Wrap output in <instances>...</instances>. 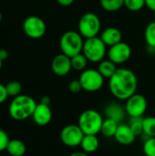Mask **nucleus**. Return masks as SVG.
Segmentation results:
<instances>
[{
  "label": "nucleus",
  "mask_w": 155,
  "mask_h": 156,
  "mask_svg": "<svg viewBox=\"0 0 155 156\" xmlns=\"http://www.w3.org/2000/svg\"><path fill=\"white\" fill-rule=\"evenodd\" d=\"M103 121L104 120L99 112L90 109L84 111L79 115L78 125L84 134L97 135L99 133H100Z\"/></svg>",
  "instance_id": "obj_3"
},
{
  "label": "nucleus",
  "mask_w": 155,
  "mask_h": 156,
  "mask_svg": "<svg viewBox=\"0 0 155 156\" xmlns=\"http://www.w3.org/2000/svg\"><path fill=\"white\" fill-rule=\"evenodd\" d=\"M145 5L150 10L155 12V0H145Z\"/></svg>",
  "instance_id": "obj_33"
},
{
  "label": "nucleus",
  "mask_w": 155,
  "mask_h": 156,
  "mask_svg": "<svg viewBox=\"0 0 155 156\" xmlns=\"http://www.w3.org/2000/svg\"><path fill=\"white\" fill-rule=\"evenodd\" d=\"M132 56V48L129 44L125 42H119L111 47L108 50V58L116 65L123 64L129 60Z\"/></svg>",
  "instance_id": "obj_11"
},
{
  "label": "nucleus",
  "mask_w": 155,
  "mask_h": 156,
  "mask_svg": "<svg viewBox=\"0 0 155 156\" xmlns=\"http://www.w3.org/2000/svg\"><path fill=\"white\" fill-rule=\"evenodd\" d=\"M101 7L108 12H115L124 6V0H100Z\"/></svg>",
  "instance_id": "obj_22"
},
{
  "label": "nucleus",
  "mask_w": 155,
  "mask_h": 156,
  "mask_svg": "<svg viewBox=\"0 0 155 156\" xmlns=\"http://www.w3.org/2000/svg\"><path fill=\"white\" fill-rule=\"evenodd\" d=\"M32 118L35 123L39 126H45L48 124L52 119V112H51L49 105H47L41 102L37 104V107L34 111Z\"/></svg>",
  "instance_id": "obj_13"
},
{
  "label": "nucleus",
  "mask_w": 155,
  "mask_h": 156,
  "mask_svg": "<svg viewBox=\"0 0 155 156\" xmlns=\"http://www.w3.org/2000/svg\"><path fill=\"white\" fill-rule=\"evenodd\" d=\"M145 5V0H124V6L132 12L142 10Z\"/></svg>",
  "instance_id": "obj_27"
},
{
  "label": "nucleus",
  "mask_w": 155,
  "mask_h": 156,
  "mask_svg": "<svg viewBox=\"0 0 155 156\" xmlns=\"http://www.w3.org/2000/svg\"><path fill=\"white\" fill-rule=\"evenodd\" d=\"M23 30L25 34L33 39L41 38L47 30L45 21L37 16H30L23 22Z\"/></svg>",
  "instance_id": "obj_8"
},
{
  "label": "nucleus",
  "mask_w": 155,
  "mask_h": 156,
  "mask_svg": "<svg viewBox=\"0 0 155 156\" xmlns=\"http://www.w3.org/2000/svg\"><path fill=\"white\" fill-rule=\"evenodd\" d=\"M129 125L136 136L143 133V117H131Z\"/></svg>",
  "instance_id": "obj_25"
},
{
  "label": "nucleus",
  "mask_w": 155,
  "mask_h": 156,
  "mask_svg": "<svg viewBox=\"0 0 155 156\" xmlns=\"http://www.w3.org/2000/svg\"><path fill=\"white\" fill-rule=\"evenodd\" d=\"M1 20H2V14H1V12H0V22H1Z\"/></svg>",
  "instance_id": "obj_38"
},
{
  "label": "nucleus",
  "mask_w": 155,
  "mask_h": 156,
  "mask_svg": "<svg viewBox=\"0 0 155 156\" xmlns=\"http://www.w3.org/2000/svg\"><path fill=\"white\" fill-rule=\"evenodd\" d=\"M106 45L99 37L86 38L83 44L82 53L90 62H100L103 60L107 50Z\"/></svg>",
  "instance_id": "obj_5"
},
{
  "label": "nucleus",
  "mask_w": 155,
  "mask_h": 156,
  "mask_svg": "<svg viewBox=\"0 0 155 156\" xmlns=\"http://www.w3.org/2000/svg\"><path fill=\"white\" fill-rule=\"evenodd\" d=\"M88 62H89L88 58L85 57V55L82 52L79 53V54H77V55H75L74 57L71 58L72 69H74L75 70H78V71L85 70Z\"/></svg>",
  "instance_id": "obj_21"
},
{
  "label": "nucleus",
  "mask_w": 155,
  "mask_h": 156,
  "mask_svg": "<svg viewBox=\"0 0 155 156\" xmlns=\"http://www.w3.org/2000/svg\"><path fill=\"white\" fill-rule=\"evenodd\" d=\"M99 145L100 141L98 137L93 134H85L80 144L83 152L86 154H92L96 152L99 148Z\"/></svg>",
  "instance_id": "obj_17"
},
{
  "label": "nucleus",
  "mask_w": 155,
  "mask_h": 156,
  "mask_svg": "<svg viewBox=\"0 0 155 156\" xmlns=\"http://www.w3.org/2000/svg\"><path fill=\"white\" fill-rule=\"evenodd\" d=\"M2 64H3V61L0 59V69H1V68H2Z\"/></svg>",
  "instance_id": "obj_37"
},
{
  "label": "nucleus",
  "mask_w": 155,
  "mask_h": 156,
  "mask_svg": "<svg viewBox=\"0 0 155 156\" xmlns=\"http://www.w3.org/2000/svg\"><path fill=\"white\" fill-rule=\"evenodd\" d=\"M69 90L71 93H79V91H81V90H83V89H82L79 80H74L70 81V83L69 85Z\"/></svg>",
  "instance_id": "obj_30"
},
{
  "label": "nucleus",
  "mask_w": 155,
  "mask_h": 156,
  "mask_svg": "<svg viewBox=\"0 0 155 156\" xmlns=\"http://www.w3.org/2000/svg\"><path fill=\"white\" fill-rule=\"evenodd\" d=\"M8 58V52H7V50H5V49H0V59L2 60V61H4V60H5L6 58Z\"/></svg>",
  "instance_id": "obj_34"
},
{
  "label": "nucleus",
  "mask_w": 155,
  "mask_h": 156,
  "mask_svg": "<svg viewBox=\"0 0 155 156\" xmlns=\"http://www.w3.org/2000/svg\"><path fill=\"white\" fill-rule=\"evenodd\" d=\"M115 140L122 145H131L134 143L136 135L131 129L129 124H119L117 132L114 135Z\"/></svg>",
  "instance_id": "obj_14"
},
{
  "label": "nucleus",
  "mask_w": 155,
  "mask_h": 156,
  "mask_svg": "<svg viewBox=\"0 0 155 156\" xmlns=\"http://www.w3.org/2000/svg\"><path fill=\"white\" fill-rule=\"evenodd\" d=\"M147 106L146 98L142 94L135 93L126 100L125 111L130 117H143Z\"/></svg>",
  "instance_id": "obj_9"
},
{
  "label": "nucleus",
  "mask_w": 155,
  "mask_h": 156,
  "mask_svg": "<svg viewBox=\"0 0 155 156\" xmlns=\"http://www.w3.org/2000/svg\"><path fill=\"white\" fill-rule=\"evenodd\" d=\"M144 37L149 47L155 48V21L150 22L144 32Z\"/></svg>",
  "instance_id": "obj_24"
},
{
  "label": "nucleus",
  "mask_w": 155,
  "mask_h": 156,
  "mask_svg": "<svg viewBox=\"0 0 155 156\" xmlns=\"http://www.w3.org/2000/svg\"><path fill=\"white\" fill-rule=\"evenodd\" d=\"M40 102L41 103H44V104H47V105H49L50 104V99L48 96H44V97H42Z\"/></svg>",
  "instance_id": "obj_35"
},
{
  "label": "nucleus",
  "mask_w": 155,
  "mask_h": 156,
  "mask_svg": "<svg viewBox=\"0 0 155 156\" xmlns=\"http://www.w3.org/2000/svg\"><path fill=\"white\" fill-rule=\"evenodd\" d=\"M118 69L117 65L115 63H113L111 60L107 59V60H101L99 64V68L98 70L99 72L103 76V78H107L110 79L112 77V75L116 72V70Z\"/></svg>",
  "instance_id": "obj_19"
},
{
  "label": "nucleus",
  "mask_w": 155,
  "mask_h": 156,
  "mask_svg": "<svg viewBox=\"0 0 155 156\" xmlns=\"http://www.w3.org/2000/svg\"><path fill=\"white\" fill-rule=\"evenodd\" d=\"M104 113L106 118L111 119L118 123H121L125 116L126 111L125 107H122L120 103L118 102H111L108 104L104 110Z\"/></svg>",
  "instance_id": "obj_15"
},
{
  "label": "nucleus",
  "mask_w": 155,
  "mask_h": 156,
  "mask_svg": "<svg viewBox=\"0 0 155 156\" xmlns=\"http://www.w3.org/2000/svg\"><path fill=\"white\" fill-rule=\"evenodd\" d=\"M9 141H10V139H9L7 133L4 130L0 129V152L6 150Z\"/></svg>",
  "instance_id": "obj_29"
},
{
  "label": "nucleus",
  "mask_w": 155,
  "mask_h": 156,
  "mask_svg": "<svg viewBox=\"0 0 155 156\" xmlns=\"http://www.w3.org/2000/svg\"><path fill=\"white\" fill-rule=\"evenodd\" d=\"M84 133L81 131L79 125L69 124L65 126L60 133L61 142L69 147L79 146L84 137Z\"/></svg>",
  "instance_id": "obj_10"
},
{
  "label": "nucleus",
  "mask_w": 155,
  "mask_h": 156,
  "mask_svg": "<svg viewBox=\"0 0 155 156\" xmlns=\"http://www.w3.org/2000/svg\"><path fill=\"white\" fill-rule=\"evenodd\" d=\"M5 89H6V92L8 94V97H16L18 95H20L21 91H22V85L20 82L13 80L8 82L5 85Z\"/></svg>",
  "instance_id": "obj_26"
},
{
  "label": "nucleus",
  "mask_w": 155,
  "mask_h": 156,
  "mask_svg": "<svg viewBox=\"0 0 155 156\" xmlns=\"http://www.w3.org/2000/svg\"><path fill=\"white\" fill-rule=\"evenodd\" d=\"M83 37L79 33V31L69 30L65 32L59 40V47L61 53L72 58L77 54L82 52L83 48Z\"/></svg>",
  "instance_id": "obj_4"
},
{
  "label": "nucleus",
  "mask_w": 155,
  "mask_h": 156,
  "mask_svg": "<svg viewBox=\"0 0 155 156\" xmlns=\"http://www.w3.org/2000/svg\"><path fill=\"white\" fill-rule=\"evenodd\" d=\"M100 37L102 39V41L105 43L106 46L111 47V46L118 44L119 42L122 41V32L119 28L111 27L105 28L102 31Z\"/></svg>",
  "instance_id": "obj_16"
},
{
  "label": "nucleus",
  "mask_w": 155,
  "mask_h": 156,
  "mask_svg": "<svg viewBox=\"0 0 155 156\" xmlns=\"http://www.w3.org/2000/svg\"><path fill=\"white\" fill-rule=\"evenodd\" d=\"M5 151L11 156H23L26 152V146L22 141L14 139L9 141Z\"/></svg>",
  "instance_id": "obj_18"
},
{
  "label": "nucleus",
  "mask_w": 155,
  "mask_h": 156,
  "mask_svg": "<svg viewBox=\"0 0 155 156\" xmlns=\"http://www.w3.org/2000/svg\"><path fill=\"white\" fill-rule=\"evenodd\" d=\"M120 123H118L117 122L111 120V119H108L106 118L103 121V123L101 125V129H100V133L103 134V136H105L106 138H111L114 137L118 126Z\"/></svg>",
  "instance_id": "obj_20"
},
{
  "label": "nucleus",
  "mask_w": 155,
  "mask_h": 156,
  "mask_svg": "<svg viewBox=\"0 0 155 156\" xmlns=\"http://www.w3.org/2000/svg\"><path fill=\"white\" fill-rule=\"evenodd\" d=\"M100 19L92 12L84 14L79 20L78 29L79 33L85 38H90L97 37L100 30Z\"/></svg>",
  "instance_id": "obj_6"
},
{
  "label": "nucleus",
  "mask_w": 155,
  "mask_h": 156,
  "mask_svg": "<svg viewBox=\"0 0 155 156\" xmlns=\"http://www.w3.org/2000/svg\"><path fill=\"white\" fill-rule=\"evenodd\" d=\"M7 97H8V94L6 92L5 86L3 85L2 83H0V104L5 102L6 101Z\"/></svg>",
  "instance_id": "obj_31"
},
{
  "label": "nucleus",
  "mask_w": 155,
  "mask_h": 156,
  "mask_svg": "<svg viewBox=\"0 0 155 156\" xmlns=\"http://www.w3.org/2000/svg\"><path fill=\"white\" fill-rule=\"evenodd\" d=\"M69 156H89V154L84 152H75V153H72Z\"/></svg>",
  "instance_id": "obj_36"
},
{
  "label": "nucleus",
  "mask_w": 155,
  "mask_h": 156,
  "mask_svg": "<svg viewBox=\"0 0 155 156\" xmlns=\"http://www.w3.org/2000/svg\"><path fill=\"white\" fill-rule=\"evenodd\" d=\"M37 107L35 100L27 95H18L11 101L8 113L16 121H24L32 117L34 111Z\"/></svg>",
  "instance_id": "obj_2"
},
{
  "label": "nucleus",
  "mask_w": 155,
  "mask_h": 156,
  "mask_svg": "<svg viewBox=\"0 0 155 156\" xmlns=\"http://www.w3.org/2000/svg\"><path fill=\"white\" fill-rule=\"evenodd\" d=\"M75 0H57V2L62 6H69L74 3Z\"/></svg>",
  "instance_id": "obj_32"
},
{
  "label": "nucleus",
  "mask_w": 155,
  "mask_h": 156,
  "mask_svg": "<svg viewBox=\"0 0 155 156\" xmlns=\"http://www.w3.org/2000/svg\"><path fill=\"white\" fill-rule=\"evenodd\" d=\"M143 134L147 137H155V117L143 118Z\"/></svg>",
  "instance_id": "obj_23"
},
{
  "label": "nucleus",
  "mask_w": 155,
  "mask_h": 156,
  "mask_svg": "<svg viewBox=\"0 0 155 156\" xmlns=\"http://www.w3.org/2000/svg\"><path fill=\"white\" fill-rule=\"evenodd\" d=\"M51 69L54 74L59 77L66 76L69 73L72 69L71 66V58L60 53L54 57L51 62Z\"/></svg>",
  "instance_id": "obj_12"
},
{
  "label": "nucleus",
  "mask_w": 155,
  "mask_h": 156,
  "mask_svg": "<svg viewBox=\"0 0 155 156\" xmlns=\"http://www.w3.org/2000/svg\"><path fill=\"white\" fill-rule=\"evenodd\" d=\"M109 80L110 90L116 99L126 101L136 93L138 80L132 70L118 68L116 72Z\"/></svg>",
  "instance_id": "obj_1"
},
{
  "label": "nucleus",
  "mask_w": 155,
  "mask_h": 156,
  "mask_svg": "<svg viewBox=\"0 0 155 156\" xmlns=\"http://www.w3.org/2000/svg\"><path fill=\"white\" fill-rule=\"evenodd\" d=\"M79 80L81 83L82 89L89 92H95L100 90L104 83L103 76L99 72L98 69H93L83 70Z\"/></svg>",
  "instance_id": "obj_7"
},
{
  "label": "nucleus",
  "mask_w": 155,
  "mask_h": 156,
  "mask_svg": "<svg viewBox=\"0 0 155 156\" xmlns=\"http://www.w3.org/2000/svg\"><path fill=\"white\" fill-rule=\"evenodd\" d=\"M145 156H155V137H148L143 147Z\"/></svg>",
  "instance_id": "obj_28"
}]
</instances>
